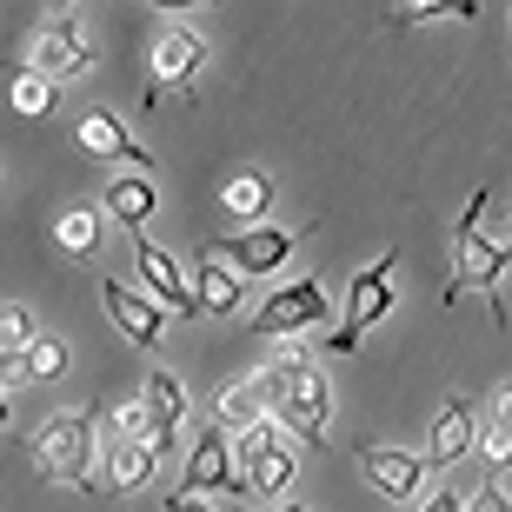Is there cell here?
Returning <instances> with one entry per match:
<instances>
[{
	"label": "cell",
	"mask_w": 512,
	"mask_h": 512,
	"mask_svg": "<svg viewBox=\"0 0 512 512\" xmlns=\"http://www.w3.org/2000/svg\"><path fill=\"white\" fill-rule=\"evenodd\" d=\"M479 213H486V187L466 200V213L453 220V286H446V306H459L466 293L493 306V326H506V306H499V280L512 266V240H486L479 233Z\"/></svg>",
	"instance_id": "obj_1"
},
{
	"label": "cell",
	"mask_w": 512,
	"mask_h": 512,
	"mask_svg": "<svg viewBox=\"0 0 512 512\" xmlns=\"http://www.w3.org/2000/svg\"><path fill=\"white\" fill-rule=\"evenodd\" d=\"M34 473L47 486H74V493H100V433L94 413H47L34 426Z\"/></svg>",
	"instance_id": "obj_2"
},
{
	"label": "cell",
	"mask_w": 512,
	"mask_h": 512,
	"mask_svg": "<svg viewBox=\"0 0 512 512\" xmlns=\"http://www.w3.org/2000/svg\"><path fill=\"white\" fill-rule=\"evenodd\" d=\"M293 479H300V446H293L273 419H260V426H247V433H233V493L247 499V506L273 512Z\"/></svg>",
	"instance_id": "obj_3"
},
{
	"label": "cell",
	"mask_w": 512,
	"mask_h": 512,
	"mask_svg": "<svg viewBox=\"0 0 512 512\" xmlns=\"http://www.w3.org/2000/svg\"><path fill=\"white\" fill-rule=\"evenodd\" d=\"M393 273H399V247H386L380 260H366L360 273H353L340 326H333V333H320L326 353H340V360H346V353H360V340L386 320V313H393Z\"/></svg>",
	"instance_id": "obj_4"
},
{
	"label": "cell",
	"mask_w": 512,
	"mask_h": 512,
	"mask_svg": "<svg viewBox=\"0 0 512 512\" xmlns=\"http://www.w3.org/2000/svg\"><path fill=\"white\" fill-rule=\"evenodd\" d=\"M27 67H34L40 80H54V87H74V80L94 74V34H87V14L60 7V14L40 20L34 40H27Z\"/></svg>",
	"instance_id": "obj_5"
},
{
	"label": "cell",
	"mask_w": 512,
	"mask_h": 512,
	"mask_svg": "<svg viewBox=\"0 0 512 512\" xmlns=\"http://www.w3.org/2000/svg\"><path fill=\"white\" fill-rule=\"evenodd\" d=\"M326 313H333V300H326V286L313 280V273H300V280H280L266 286V300L253 306V333L260 340H313L326 326Z\"/></svg>",
	"instance_id": "obj_6"
},
{
	"label": "cell",
	"mask_w": 512,
	"mask_h": 512,
	"mask_svg": "<svg viewBox=\"0 0 512 512\" xmlns=\"http://www.w3.org/2000/svg\"><path fill=\"white\" fill-rule=\"evenodd\" d=\"M207 67V40L193 20H167L147 47V107H160L167 94H193V80Z\"/></svg>",
	"instance_id": "obj_7"
},
{
	"label": "cell",
	"mask_w": 512,
	"mask_h": 512,
	"mask_svg": "<svg viewBox=\"0 0 512 512\" xmlns=\"http://www.w3.org/2000/svg\"><path fill=\"white\" fill-rule=\"evenodd\" d=\"M273 426L286 439H300V446H326V426H333V380L320 373V360L300 366L293 386L273 399Z\"/></svg>",
	"instance_id": "obj_8"
},
{
	"label": "cell",
	"mask_w": 512,
	"mask_h": 512,
	"mask_svg": "<svg viewBox=\"0 0 512 512\" xmlns=\"http://www.w3.org/2000/svg\"><path fill=\"white\" fill-rule=\"evenodd\" d=\"M293 247H300V227H233V233H213L207 253L213 260H227L240 280H266V273H280L286 260H293Z\"/></svg>",
	"instance_id": "obj_9"
},
{
	"label": "cell",
	"mask_w": 512,
	"mask_h": 512,
	"mask_svg": "<svg viewBox=\"0 0 512 512\" xmlns=\"http://www.w3.org/2000/svg\"><path fill=\"white\" fill-rule=\"evenodd\" d=\"M133 273H140V286H147V300L167 313V320H200V300H193V280L180 273V260H173L167 247H153L147 233L133 240Z\"/></svg>",
	"instance_id": "obj_10"
},
{
	"label": "cell",
	"mask_w": 512,
	"mask_h": 512,
	"mask_svg": "<svg viewBox=\"0 0 512 512\" xmlns=\"http://www.w3.org/2000/svg\"><path fill=\"white\" fill-rule=\"evenodd\" d=\"M360 473L366 486L386 499V506H419L426 499V466H419V453H406V446H360Z\"/></svg>",
	"instance_id": "obj_11"
},
{
	"label": "cell",
	"mask_w": 512,
	"mask_h": 512,
	"mask_svg": "<svg viewBox=\"0 0 512 512\" xmlns=\"http://www.w3.org/2000/svg\"><path fill=\"white\" fill-rule=\"evenodd\" d=\"M100 306H107V320L127 333V346L160 353V340H167V313H160L147 293H133V286H120V280H100Z\"/></svg>",
	"instance_id": "obj_12"
},
{
	"label": "cell",
	"mask_w": 512,
	"mask_h": 512,
	"mask_svg": "<svg viewBox=\"0 0 512 512\" xmlns=\"http://www.w3.org/2000/svg\"><path fill=\"white\" fill-rule=\"evenodd\" d=\"M140 406H147V433H153V453L167 459L180 446V426H187V386L173 380L167 366H153L140 380Z\"/></svg>",
	"instance_id": "obj_13"
},
{
	"label": "cell",
	"mask_w": 512,
	"mask_h": 512,
	"mask_svg": "<svg viewBox=\"0 0 512 512\" xmlns=\"http://www.w3.org/2000/svg\"><path fill=\"white\" fill-rule=\"evenodd\" d=\"M473 433H479L473 406H466V399H439L433 426H426V453H419V466H426V473H446V466H459V459L473 453Z\"/></svg>",
	"instance_id": "obj_14"
},
{
	"label": "cell",
	"mask_w": 512,
	"mask_h": 512,
	"mask_svg": "<svg viewBox=\"0 0 512 512\" xmlns=\"http://www.w3.org/2000/svg\"><path fill=\"white\" fill-rule=\"evenodd\" d=\"M180 493H193V499L233 493V439L220 433L213 419H207V433L193 439V453H187V473H180Z\"/></svg>",
	"instance_id": "obj_15"
},
{
	"label": "cell",
	"mask_w": 512,
	"mask_h": 512,
	"mask_svg": "<svg viewBox=\"0 0 512 512\" xmlns=\"http://www.w3.org/2000/svg\"><path fill=\"white\" fill-rule=\"evenodd\" d=\"M74 140H80V153H94V160H120V167H133V173H147V167H153V153L140 147V140L127 133V120H120V114H107V107L80 114Z\"/></svg>",
	"instance_id": "obj_16"
},
{
	"label": "cell",
	"mask_w": 512,
	"mask_h": 512,
	"mask_svg": "<svg viewBox=\"0 0 512 512\" xmlns=\"http://www.w3.org/2000/svg\"><path fill=\"white\" fill-rule=\"evenodd\" d=\"M153 213H160V187H153L147 173H120V180H107V200H100V220H114V227H127L133 240H140Z\"/></svg>",
	"instance_id": "obj_17"
},
{
	"label": "cell",
	"mask_w": 512,
	"mask_h": 512,
	"mask_svg": "<svg viewBox=\"0 0 512 512\" xmlns=\"http://www.w3.org/2000/svg\"><path fill=\"white\" fill-rule=\"evenodd\" d=\"M153 473H160V453H153L147 439H107V493L114 499H133V493H147Z\"/></svg>",
	"instance_id": "obj_18"
},
{
	"label": "cell",
	"mask_w": 512,
	"mask_h": 512,
	"mask_svg": "<svg viewBox=\"0 0 512 512\" xmlns=\"http://www.w3.org/2000/svg\"><path fill=\"white\" fill-rule=\"evenodd\" d=\"M193 300H200V313H240V306H247V280H240L227 260H213V253L200 247V266H193Z\"/></svg>",
	"instance_id": "obj_19"
},
{
	"label": "cell",
	"mask_w": 512,
	"mask_h": 512,
	"mask_svg": "<svg viewBox=\"0 0 512 512\" xmlns=\"http://www.w3.org/2000/svg\"><path fill=\"white\" fill-rule=\"evenodd\" d=\"M273 173L247 167V173H233L227 187H220V207H227V220H253V227H266V213H273Z\"/></svg>",
	"instance_id": "obj_20"
},
{
	"label": "cell",
	"mask_w": 512,
	"mask_h": 512,
	"mask_svg": "<svg viewBox=\"0 0 512 512\" xmlns=\"http://www.w3.org/2000/svg\"><path fill=\"white\" fill-rule=\"evenodd\" d=\"M207 419L233 439V433H247V426H260V419H273V413H266V393L253 386V373H247V380H233L227 393L213 399V413H207Z\"/></svg>",
	"instance_id": "obj_21"
},
{
	"label": "cell",
	"mask_w": 512,
	"mask_h": 512,
	"mask_svg": "<svg viewBox=\"0 0 512 512\" xmlns=\"http://www.w3.org/2000/svg\"><path fill=\"white\" fill-rule=\"evenodd\" d=\"M100 233H107L100 207H60L54 213V247L67 253V260H87V253L100 247Z\"/></svg>",
	"instance_id": "obj_22"
},
{
	"label": "cell",
	"mask_w": 512,
	"mask_h": 512,
	"mask_svg": "<svg viewBox=\"0 0 512 512\" xmlns=\"http://www.w3.org/2000/svg\"><path fill=\"white\" fill-rule=\"evenodd\" d=\"M7 107H14L20 120H47L60 107V87H54V80H40L34 67H20V74L7 80Z\"/></svg>",
	"instance_id": "obj_23"
},
{
	"label": "cell",
	"mask_w": 512,
	"mask_h": 512,
	"mask_svg": "<svg viewBox=\"0 0 512 512\" xmlns=\"http://www.w3.org/2000/svg\"><path fill=\"white\" fill-rule=\"evenodd\" d=\"M20 360H27V380L47 386V380H67V366H74V353H67V340L60 333H40V340L20 346Z\"/></svg>",
	"instance_id": "obj_24"
},
{
	"label": "cell",
	"mask_w": 512,
	"mask_h": 512,
	"mask_svg": "<svg viewBox=\"0 0 512 512\" xmlns=\"http://www.w3.org/2000/svg\"><path fill=\"white\" fill-rule=\"evenodd\" d=\"M473 0H406L386 14V27H433V20H473Z\"/></svg>",
	"instance_id": "obj_25"
},
{
	"label": "cell",
	"mask_w": 512,
	"mask_h": 512,
	"mask_svg": "<svg viewBox=\"0 0 512 512\" xmlns=\"http://www.w3.org/2000/svg\"><path fill=\"white\" fill-rule=\"evenodd\" d=\"M27 340H40V320H34V306L7 300V306H0V346H7V353H20Z\"/></svg>",
	"instance_id": "obj_26"
},
{
	"label": "cell",
	"mask_w": 512,
	"mask_h": 512,
	"mask_svg": "<svg viewBox=\"0 0 512 512\" xmlns=\"http://www.w3.org/2000/svg\"><path fill=\"white\" fill-rule=\"evenodd\" d=\"M107 433H114V439H147V446H153V433H147V406H140V393H133V399H120L114 413H107Z\"/></svg>",
	"instance_id": "obj_27"
},
{
	"label": "cell",
	"mask_w": 512,
	"mask_h": 512,
	"mask_svg": "<svg viewBox=\"0 0 512 512\" xmlns=\"http://www.w3.org/2000/svg\"><path fill=\"white\" fill-rule=\"evenodd\" d=\"M479 426H499V433H512V380L493 386V399H486V419Z\"/></svg>",
	"instance_id": "obj_28"
},
{
	"label": "cell",
	"mask_w": 512,
	"mask_h": 512,
	"mask_svg": "<svg viewBox=\"0 0 512 512\" xmlns=\"http://www.w3.org/2000/svg\"><path fill=\"white\" fill-rule=\"evenodd\" d=\"M20 386H34V380H27V360H20V353H7V346H0V393L14 399Z\"/></svg>",
	"instance_id": "obj_29"
},
{
	"label": "cell",
	"mask_w": 512,
	"mask_h": 512,
	"mask_svg": "<svg viewBox=\"0 0 512 512\" xmlns=\"http://www.w3.org/2000/svg\"><path fill=\"white\" fill-rule=\"evenodd\" d=\"M466 512H512V493L506 486H479V493L466 499Z\"/></svg>",
	"instance_id": "obj_30"
},
{
	"label": "cell",
	"mask_w": 512,
	"mask_h": 512,
	"mask_svg": "<svg viewBox=\"0 0 512 512\" xmlns=\"http://www.w3.org/2000/svg\"><path fill=\"white\" fill-rule=\"evenodd\" d=\"M413 512H466V499H459V493H426Z\"/></svg>",
	"instance_id": "obj_31"
},
{
	"label": "cell",
	"mask_w": 512,
	"mask_h": 512,
	"mask_svg": "<svg viewBox=\"0 0 512 512\" xmlns=\"http://www.w3.org/2000/svg\"><path fill=\"white\" fill-rule=\"evenodd\" d=\"M160 506H167V512H220L213 499H193V493H167Z\"/></svg>",
	"instance_id": "obj_32"
},
{
	"label": "cell",
	"mask_w": 512,
	"mask_h": 512,
	"mask_svg": "<svg viewBox=\"0 0 512 512\" xmlns=\"http://www.w3.org/2000/svg\"><path fill=\"white\" fill-rule=\"evenodd\" d=\"M7 419H14V399L0 393V433H7Z\"/></svg>",
	"instance_id": "obj_33"
},
{
	"label": "cell",
	"mask_w": 512,
	"mask_h": 512,
	"mask_svg": "<svg viewBox=\"0 0 512 512\" xmlns=\"http://www.w3.org/2000/svg\"><path fill=\"white\" fill-rule=\"evenodd\" d=\"M273 512H306V506H293V499H280V506H273Z\"/></svg>",
	"instance_id": "obj_34"
},
{
	"label": "cell",
	"mask_w": 512,
	"mask_h": 512,
	"mask_svg": "<svg viewBox=\"0 0 512 512\" xmlns=\"http://www.w3.org/2000/svg\"><path fill=\"white\" fill-rule=\"evenodd\" d=\"M506 240H512V213H506Z\"/></svg>",
	"instance_id": "obj_35"
}]
</instances>
